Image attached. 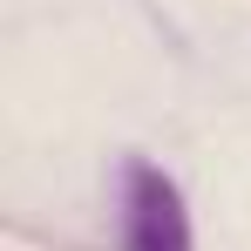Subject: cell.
<instances>
[{
    "label": "cell",
    "mask_w": 251,
    "mask_h": 251,
    "mask_svg": "<svg viewBox=\"0 0 251 251\" xmlns=\"http://www.w3.org/2000/svg\"><path fill=\"white\" fill-rule=\"evenodd\" d=\"M123 251H197L190 204L156 163H129L123 176Z\"/></svg>",
    "instance_id": "1"
}]
</instances>
